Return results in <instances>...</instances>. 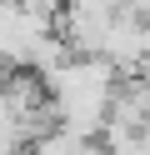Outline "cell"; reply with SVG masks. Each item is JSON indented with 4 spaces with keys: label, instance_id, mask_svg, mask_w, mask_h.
<instances>
[{
    "label": "cell",
    "instance_id": "cell-1",
    "mask_svg": "<svg viewBox=\"0 0 150 155\" xmlns=\"http://www.w3.org/2000/svg\"><path fill=\"white\" fill-rule=\"evenodd\" d=\"M45 80V95H50V110H55V125L85 135V140H100L115 115V100H120V85L125 75L105 60V55H70L65 65H55Z\"/></svg>",
    "mask_w": 150,
    "mask_h": 155
}]
</instances>
